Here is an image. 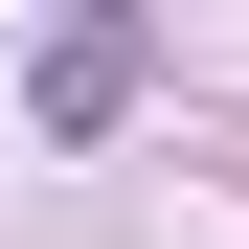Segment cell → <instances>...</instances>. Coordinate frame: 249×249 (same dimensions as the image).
<instances>
[{
  "mask_svg": "<svg viewBox=\"0 0 249 249\" xmlns=\"http://www.w3.org/2000/svg\"><path fill=\"white\" fill-rule=\"evenodd\" d=\"M46 113H68V136H91V113H136V23H68V46H46Z\"/></svg>",
  "mask_w": 249,
  "mask_h": 249,
  "instance_id": "obj_1",
  "label": "cell"
}]
</instances>
